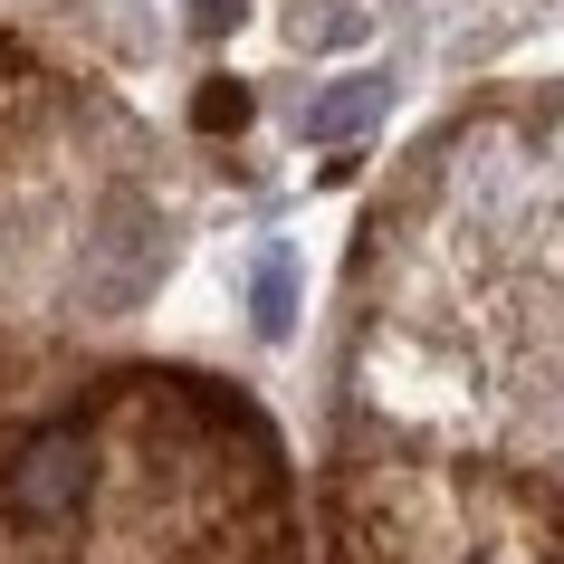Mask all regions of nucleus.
Wrapping results in <instances>:
<instances>
[{
    "mask_svg": "<svg viewBox=\"0 0 564 564\" xmlns=\"http://www.w3.org/2000/svg\"><path fill=\"white\" fill-rule=\"evenodd\" d=\"M0 564H297L268 431L173 383L39 421L0 459Z\"/></svg>",
    "mask_w": 564,
    "mask_h": 564,
    "instance_id": "1",
    "label": "nucleus"
}]
</instances>
